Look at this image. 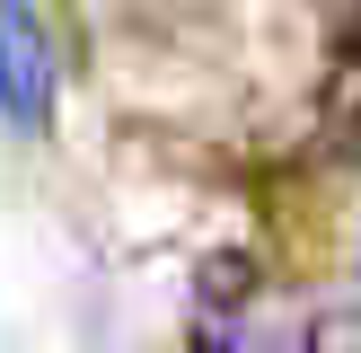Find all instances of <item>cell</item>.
Wrapping results in <instances>:
<instances>
[{"mask_svg": "<svg viewBox=\"0 0 361 353\" xmlns=\"http://www.w3.org/2000/svg\"><path fill=\"white\" fill-rule=\"evenodd\" d=\"M309 353H361V309H326L309 327Z\"/></svg>", "mask_w": 361, "mask_h": 353, "instance_id": "cell-2", "label": "cell"}, {"mask_svg": "<svg viewBox=\"0 0 361 353\" xmlns=\"http://www.w3.org/2000/svg\"><path fill=\"white\" fill-rule=\"evenodd\" d=\"M53 88H62V71H53V35L35 18V0H0V115L18 133H44Z\"/></svg>", "mask_w": 361, "mask_h": 353, "instance_id": "cell-1", "label": "cell"}]
</instances>
